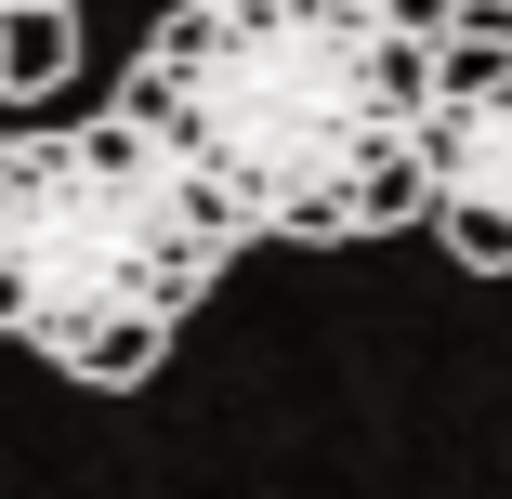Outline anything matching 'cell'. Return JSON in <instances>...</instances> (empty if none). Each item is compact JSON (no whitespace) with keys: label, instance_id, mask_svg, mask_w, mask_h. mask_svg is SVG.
<instances>
[{"label":"cell","instance_id":"obj_1","mask_svg":"<svg viewBox=\"0 0 512 499\" xmlns=\"http://www.w3.org/2000/svg\"><path fill=\"white\" fill-rule=\"evenodd\" d=\"M106 106L211 184L250 250H368L421 224L434 40L381 0H171Z\"/></svg>","mask_w":512,"mask_h":499},{"label":"cell","instance_id":"obj_2","mask_svg":"<svg viewBox=\"0 0 512 499\" xmlns=\"http://www.w3.org/2000/svg\"><path fill=\"white\" fill-rule=\"evenodd\" d=\"M250 263L158 132L106 119H0V342H27L79 394H145L184 316Z\"/></svg>","mask_w":512,"mask_h":499},{"label":"cell","instance_id":"obj_3","mask_svg":"<svg viewBox=\"0 0 512 499\" xmlns=\"http://www.w3.org/2000/svg\"><path fill=\"white\" fill-rule=\"evenodd\" d=\"M421 224H434L473 276H512V27L434 40V106H421Z\"/></svg>","mask_w":512,"mask_h":499},{"label":"cell","instance_id":"obj_4","mask_svg":"<svg viewBox=\"0 0 512 499\" xmlns=\"http://www.w3.org/2000/svg\"><path fill=\"white\" fill-rule=\"evenodd\" d=\"M79 79V0H0V119H40Z\"/></svg>","mask_w":512,"mask_h":499},{"label":"cell","instance_id":"obj_5","mask_svg":"<svg viewBox=\"0 0 512 499\" xmlns=\"http://www.w3.org/2000/svg\"><path fill=\"white\" fill-rule=\"evenodd\" d=\"M381 14H407L421 40H473V27H512V0H381Z\"/></svg>","mask_w":512,"mask_h":499}]
</instances>
